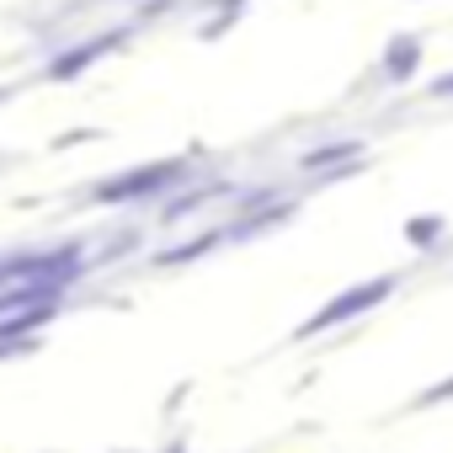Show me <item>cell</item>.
<instances>
[{
    "label": "cell",
    "instance_id": "1",
    "mask_svg": "<svg viewBox=\"0 0 453 453\" xmlns=\"http://www.w3.org/2000/svg\"><path fill=\"white\" fill-rule=\"evenodd\" d=\"M400 288V278L395 273H379V278H363V283H352V288H342L336 299H326L310 320H299L294 326V347H304V342H315V336H326V331H342L347 320H363V315H373L379 304H389V294Z\"/></svg>",
    "mask_w": 453,
    "mask_h": 453
},
{
    "label": "cell",
    "instance_id": "2",
    "mask_svg": "<svg viewBox=\"0 0 453 453\" xmlns=\"http://www.w3.org/2000/svg\"><path fill=\"white\" fill-rule=\"evenodd\" d=\"M187 181H192V165H187L181 155H171V160L134 165V171H118V176L96 181V187H91V203L128 208V203H150V197H160V192H176V187H187Z\"/></svg>",
    "mask_w": 453,
    "mask_h": 453
},
{
    "label": "cell",
    "instance_id": "3",
    "mask_svg": "<svg viewBox=\"0 0 453 453\" xmlns=\"http://www.w3.org/2000/svg\"><path fill=\"white\" fill-rule=\"evenodd\" d=\"M128 38H134V22H123V27H107V33H96V38H86V43H70V49H59V54L43 65V75H49V81H81V75H86L96 59L118 54Z\"/></svg>",
    "mask_w": 453,
    "mask_h": 453
},
{
    "label": "cell",
    "instance_id": "4",
    "mask_svg": "<svg viewBox=\"0 0 453 453\" xmlns=\"http://www.w3.org/2000/svg\"><path fill=\"white\" fill-rule=\"evenodd\" d=\"M421 38L416 33H400V38H389V49H384V81L389 86H405L416 70H421Z\"/></svg>",
    "mask_w": 453,
    "mask_h": 453
},
{
    "label": "cell",
    "instance_id": "5",
    "mask_svg": "<svg viewBox=\"0 0 453 453\" xmlns=\"http://www.w3.org/2000/svg\"><path fill=\"white\" fill-rule=\"evenodd\" d=\"M224 241H230V224H213V230H203V235H192V241H181V246L160 251V257H155V267H187V262L208 257V251H213V246H224Z\"/></svg>",
    "mask_w": 453,
    "mask_h": 453
},
{
    "label": "cell",
    "instance_id": "6",
    "mask_svg": "<svg viewBox=\"0 0 453 453\" xmlns=\"http://www.w3.org/2000/svg\"><path fill=\"white\" fill-rule=\"evenodd\" d=\"M219 192H230V187H224V181H203V176H192V187H187L176 203H165V208H160V224H181L187 213H197V208H203V203H213Z\"/></svg>",
    "mask_w": 453,
    "mask_h": 453
},
{
    "label": "cell",
    "instance_id": "7",
    "mask_svg": "<svg viewBox=\"0 0 453 453\" xmlns=\"http://www.w3.org/2000/svg\"><path fill=\"white\" fill-rule=\"evenodd\" d=\"M357 155H363V139H336V144H315V150H304L299 165L326 176V171H336V165H352Z\"/></svg>",
    "mask_w": 453,
    "mask_h": 453
},
{
    "label": "cell",
    "instance_id": "8",
    "mask_svg": "<svg viewBox=\"0 0 453 453\" xmlns=\"http://www.w3.org/2000/svg\"><path fill=\"white\" fill-rule=\"evenodd\" d=\"M442 235H448V219H442V213H416V219H405V246H416V251H432Z\"/></svg>",
    "mask_w": 453,
    "mask_h": 453
},
{
    "label": "cell",
    "instance_id": "9",
    "mask_svg": "<svg viewBox=\"0 0 453 453\" xmlns=\"http://www.w3.org/2000/svg\"><path fill=\"white\" fill-rule=\"evenodd\" d=\"M246 12H251V0H219V17H213V22L203 27V38H219L224 27H235V22H241Z\"/></svg>",
    "mask_w": 453,
    "mask_h": 453
},
{
    "label": "cell",
    "instance_id": "10",
    "mask_svg": "<svg viewBox=\"0 0 453 453\" xmlns=\"http://www.w3.org/2000/svg\"><path fill=\"white\" fill-rule=\"evenodd\" d=\"M96 139H102V128H70V134H54V139H49V150H54V155H65V150L96 144Z\"/></svg>",
    "mask_w": 453,
    "mask_h": 453
},
{
    "label": "cell",
    "instance_id": "11",
    "mask_svg": "<svg viewBox=\"0 0 453 453\" xmlns=\"http://www.w3.org/2000/svg\"><path fill=\"white\" fill-rule=\"evenodd\" d=\"M453 400V379H437V384H426L416 400H411V411H432V405H448Z\"/></svg>",
    "mask_w": 453,
    "mask_h": 453
},
{
    "label": "cell",
    "instance_id": "12",
    "mask_svg": "<svg viewBox=\"0 0 453 453\" xmlns=\"http://www.w3.org/2000/svg\"><path fill=\"white\" fill-rule=\"evenodd\" d=\"M43 347V336H0V363H12V357H33Z\"/></svg>",
    "mask_w": 453,
    "mask_h": 453
},
{
    "label": "cell",
    "instance_id": "13",
    "mask_svg": "<svg viewBox=\"0 0 453 453\" xmlns=\"http://www.w3.org/2000/svg\"><path fill=\"white\" fill-rule=\"evenodd\" d=\"M426 96H437V102H448V96H453V75H437V81H432V91H426Z\"/></svg>",
    "mask_w": 453,
    "mask_h": 453
},
{
    "label": "cell",
    "instance_id": "14",
    "mask_svg": "<svg viewBox=\"0 0 453 453\" xmlns=\"http://www.w3.org/2000/svg\"><path fill=\"white\" fill-rule=\"evenodd\" d=\"M6 283H12V278H6V262H0V288H6Z\"/></svg>",
    "mask_w": 453,
    "mask_h": 453
},
{
    "label": "cell",
    "instance_id": "15",
    "mask_svg": "<svg viewBox=\"0 0 453 453\" xmlns=\"http://www.w3.org/2000/svg\"><path fill=\"white\" fill-rule=\"evenodd\" d=\"M171 453H181V448H171Z\"/></svg>",
    "mask_w": 453,
    "mask_h": 453
}]
</instances>
